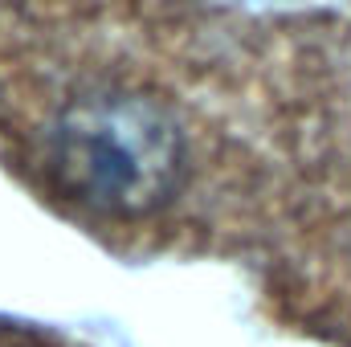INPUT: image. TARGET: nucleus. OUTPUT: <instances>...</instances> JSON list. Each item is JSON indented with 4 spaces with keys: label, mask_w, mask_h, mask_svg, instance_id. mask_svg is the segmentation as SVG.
Masks as SVG:
<instances>
[{
    "label": "nucleus",
    "mask_w": 351,
    "mask_h": 347,
    "mask_svg": "<svg viewBox=\"0 0 351 347\" xmlns=\"http://www.w3.org/2000/svg\"><path fill=\"white\" fill-rule=\"evenodd\" d=\"M29 156L45 188L102 225H147L196 172L184 102L156 78L110 66L66 70L33 115Z\"/></svg>",
    "instance_id": "1"
}]
</instances>
